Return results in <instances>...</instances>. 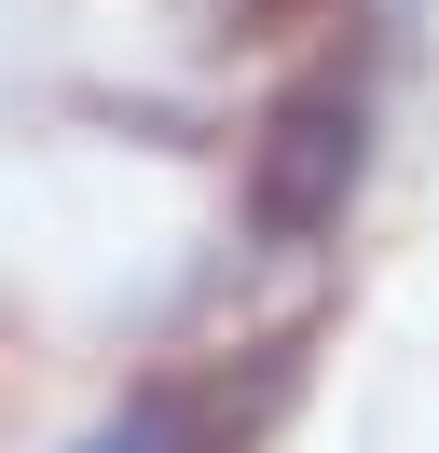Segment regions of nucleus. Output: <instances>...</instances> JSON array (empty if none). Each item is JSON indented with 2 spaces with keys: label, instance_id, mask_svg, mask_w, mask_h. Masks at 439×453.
Returning a JSON list of instances; mask_svg holds the SVG:
<instances>
[{
  "label": "nucleus",
  "instance_id": "1",
  "mask_svg": "<svg viewBox=\"0 0 439 453\" xmlns=\"http://www.w3.org/2000/svg\"><path fill=\"white\" fill-rule=\"evenodd\" d=\"M357 179H371V83L329 56V69H302V83H274V111L247 124V179H234L247 248H274V261L329 248L343 206H357Z\"/></svg>",
  "mask_w": 439,
  "mask_h": 453
},
{
  "label": "nucleus",
  "instance_id": "2",
  "mask_svg": "<svg viewBox=\"0 0 439 453\" xmlns=\"http://www.w3.org/2000/svg\"><path fill=\"white\" fill-rule=\"evenodd\" d=\"M69 453H206V426H192V385H137L124 412H96Z\"/></svg>",
  "mask_w": 439,
  "mask_h": 453
}]
</instances>
